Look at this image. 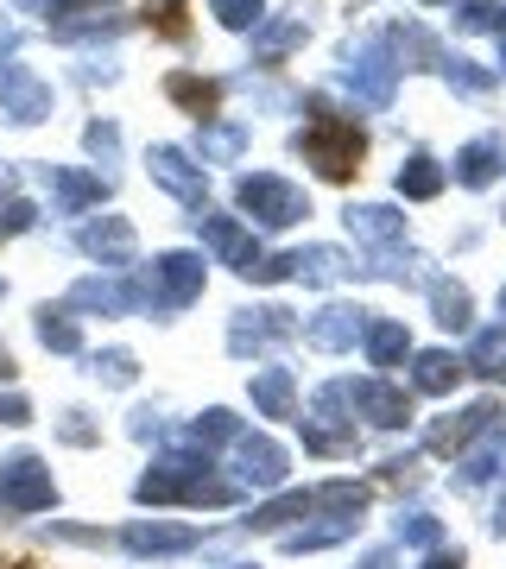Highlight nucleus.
Returning <instances> with one entry per match:
<instances>
[{
  "label": "nucleus",
  "instance_id": "obj_1",
  "mask_svg": "<svg viewBox=\"0 0 506 569\" xmlns=\"http://www.w3.org/2000/svg\"><path fill=\"white\" fill-rule=\"evenodd\" d=\"M241 481L228 475V468H216V456H202V449H190V443H171L165 449H152V462H146V475L133 481V507H152V512H165V507H241Z\"/></svg>",
  "mask_w": 506,
  "mask_h": 569
},
{
  "label": "nucleus",
  "instance_id": "obj_2",
  "mask_svg": "<svg viewBox=\"0 0 506 569\" xmlns=\"http://www.w3.org/2000/svg\"><path fill=\"white\" fill-rule=\"evenodd\" d=\"M133 284H140V317H183V310L202 298V284H209V260H202V247H165L152 253L146 266H133Z\"/></svg>",
  "mask_w": 506,
  "mask_h": 569
},
{
  "label": "nucleus",
  "instance_id": "obj_3",
  "mask_svg": "<svg viewBox=\"0 0 506 569\" xmlns=\"http://www.w3.org/2000/svg\"><path fill=\"white\" fill-rule=\"evenodd\" d=\"M304 108H310V127L291 140V152H298L304 164H317V178H336V183H343L348 171H361V152H367L361 121L336 114L324 96H304Z\"/></svg>",
  "mask_w": 506,
  "mask_h": 569
},
{
  "label": "nucleus",
  "instance_id": "obj_4",
  "mask_svg": "<svg viewBox=\"0 0 506 569\" xmlns=\"http://www.w3.org/2000/svg\"><path fill=\"white\" fill-rule=\"evenodd\" d=\"M235 209H241V222H254L260 234H279V228L310 222V190L279 178V171H241V178H235Z\"/></svg>",
  "mask_w": 506,
  "mask_h": 569
},
{
  "label": "nucleus",
  "instance_id": "obj_5",
  "mask_svg": "<svg viewBox=\"0 0 506 569\" xmlns=\"http://www.w3.org/2000/svg\"><path fill=\"white\" fill-rule=\"evenodd\" d=\"M336 82H343L361 108H393V89H399V51H393V32H367L361 44H348Z\"/></svg>",
  "mask_w": 506,
  "mask_h": 569
},
{
  "label": "nucleus",
  "instance_id": "obj_6",
  "mask_svg": "<svg viewBox=\"0 0 506 569\" xmlns=\"http://www.w3.org/2000/svg\"><path fill=\"white\" fill-rule=\"evenodd\" d=\"M51 507H58V475H51V462H44L39 449H13L0 462V526L39 519Z\"/></svg>",
  "mask_w": 506,
  "mask_h": 569
},
{
  "label": "nucleus",
  "instance_id": "obj_7",
  "mask_svg": "<svg viewBox=\"0 0 506 569\" xmlns=\"http://www.w3.org/2000/svg\"><path fill=\"white\" fill-rule=\"evenodd\" d=\"M190 228H197V241H202V260L228 266L235 279H254V266L266 260L260 234H254V228H247L241 216H228V209L197 203V209H190Z\"/></svg>",
  "mask_w": 506,
  "mask_h": 569
},
{
  "label": "nucleus",
  "instance_id": "obj_8",
  "mask_svg": "<svg viewBox=\"0 0 506 569\" xmlns=\"http://www.w3.org/2000/svg\"><path fill=\"white\" fill-rule=\"evenodd\" d=\"M228 355L235 361H272L285 342H298V310L291 305H241L228 310Z\"/></svg>",
  "mask_w": 506,
  "mask_h": 569
},
{
  "label": "nucleus",
  "instance_id": "obj_9",
  "mask_svg": "<svg viewBox=\"0 0 506 569\" xmlns=\"http://www.w3.org/2000/svg\"><path fill=\"white\" fill-rule=\"evenodd\" d=\"M487 437H506V406L500 399H475V406H456L444 411V418H430L425 425V456H468L475 443H487Z\"/></svg>",
  "mask_w": 506,
  "mask_h": 569
},
{
  "label": "nucleus",
  "instance_id": "obj_10",
  "mask_svg": "<svg viewBox=\"0 0 506 569\" xmlns=\"http://www.w3.org/2000/svg\"><path fill=\"white\" fill-rule=\"evenodd\" d=\"M202 545H209V531L190 526V519H127L115 531V550L133 557V563H178V557H190Z\"/></svg>",
  "mask_w": 506,
  "mask_h": 569
},
{
  "label": "nucleus",
  "instance_id": "obj_11",
  "mask_svg": "<svg viewBox=\"0 0 506 569\" xmlns=\"http://www.w3.org/2000/svg\"><path fill=\"white\" fill-rule=\"evenodd\" d=\"M228 475L247 493H279V488H291V449L279 437H266V430H241L228 443Z\"/></svg>",
  "mask_w": 506,
  "mask_h": 569
},
{
  "label": "nucleus",
  "instance_id": "obj_12",
  "mask_svg": "<svg viewBox=\"0 0 506 569\" xmlns=\"http://www.w3.org/2000/svg\"><path fill=\"white\" fill-rule=\"evenodd\" d=\"M58 114V89H51V77L44 70H32V63H0V121L7 127H44Z\"/></svg>",
  "mask_w": 506,
  "mask_h": 569
},
{
  "label": "nucleus",
  "instance_id": "obj_13",
  "mask_svg": "<svg viewBox=\"0 0 506 569\" xmlns=\"http://www.w3.org/2000/svg\"><path fill=\"white\" fill-rule=\"evenodd\" d=\"M70 241H77L82 260H96V272H133L140 266V234L127 216H82Z\"/></svg>",
  "mask_w": 506,
  "mask_h": 569
},
{
  "label": "nucleus",
  "instance_id": "obj_14",
  "mask_svg": "<svg viewBox=\"0 0 506 569\" xmlns=\"http://www.w3.org/2000/svg\"><path fill=\"white\" fill-rule=\"evenodd\" d=\"M39 183L51 197V216H77V222L115 197V178L108 171H82V164H39Z\"/></svg>",
  "mask_w": 506,
  "mask_h": 569
},
{
  "label": "nucleus",
  "instance_id": "obj_15",
  "mask_svg": "<svg viewBox=\"0 0 506 569\" xmlns=\"http://www.w3.org/2000/svg\"><path fill=\"white\" fill-rule=\"evenodd\" d=\"M348 387V406L367 430H405L418 411H411V392L393 380V373H361V380H343Z\"/></svg>",
  "mask_w": 506,
  "mask_h": 569
},
{
  "label": "nucleus",
  "instance_id": "obj_16",
  "mask_svg": "<svg viewBox=\"0 0 506 569\" xmlns=\"http://www.w3.org/2000/svg\"><path fill=\"white\" fill-rule=\"evenodd\" d=\"M146 178L159 183L165 197H178L183 209L209 203V171H202V164L190 159V146H178V140L146 146Z\"/></svg>",
  "mask_w": 506,
  "mask_h": 569
},
{
  "label": "nucleus",
  "instance_id": "obj_17",
  "mask_svg": "<svg viewBox=\"0 0 506 569\" xmlns=\"http://www.w3.org/2000/svg\"><path fill=\"white\" fill-rule=\"evenodd\" d=\"M63 305L77 317H140V284H133V272H82L63 291Z\"/></svg>",
  "mask_w": 506,
  "mask_h": 569
},
{
  "label": "nucleus",
  "instance_id": "obj_18",
  "mask_svg": "<svg viewBox=\"0 0 506 569\" xmlns=\"http://www.w3.org/2000/svg\"><path fill=\"white\" fill-rule=\"evenodd\" d=\"M310 32H317V0H291V7H279V13H266V20L254 26V63L272 70V63L291 58Z\"/></svg>",
  "mask_w": 506,
  "mask_h": 569
},
{
  "label": "nucleus",
  "instance_id": "obj_19",
  "mask_svg": "<svg viewBox=\"0 0 506 569\" xmlns=\"http://www.w3.org/2000/svg\"><path fill=\"white\" fill-rule=\"evenodd\" d=\"M367 317H374V310L355 305V298H329L317 317H304V323H298V336L317 348V355H355V342H361Z\"/></svg>",
  "mask_w": 506,
  "mask_h": 569
},
{
  "label": "nucleus",
  "instance_id": "obj_20",
  "mask_svg": "<svg viewBox=\"0 0 506 569\" xmlns=\"http://www.w3.org/2000/svg\"><path fill=\"white\" fill-rule=\"evenodd\" d=\"M463 387V355L456 348H411L405 355V392L418 399H449V392Z\"/></svg>",
  "mask_w": 506,
  "mask_h": 569
},
{
  "label": "nucleus",
  "instance_id": "obj_21",
  "mask_svg": "<svg viewBox=\"0 0 506 569\" xmlns=\"http://www.w3.org/2000/svg\"><path fill=\"white\" fill-rule=\"evenodd\" d=\"M298 519H310V488H279L260 507H247V519H235V538H279Z\"/></svg>",
  "mask_w": 506,
  "mask_h": 569
},
{
  "label": "nucleus",
  "instance_id": "obj_22",
  "mask_svg": "<svg viewBox=\"0 0 506 569\" xmlns=\"http://www.w3.org/2000/svg\"><path fill=\"white\" fill-rule=\"evenodd\" d=\"M247 406H254V418H298V373L279 361H260L254 373H247Z\"/></svg>",
  "mask_w": 506,
  "mask_h": 569
},
{
  "label": "nucleus",
  "instance_id": "obj_23",
  "mask_svg": "<svg viewBox=\"0 0 506 569\" xmlns=\"http://www.w3.org/2000/svg\"><path fill=\"white\" fill-rule=\"evenodd\" d=\"M285 260H291V284H310V291H324V284L355 279V253H348V247H329V241L291 247Z\"/></svg>",
  "mask_w": 506,
  "mask_h": 569
},
{
  "label": "nucleus",
  "instance_id": "obj_24",
  "mask_svg": "<svg viewBox=\"0 0 506 569\" xmlns=\"http://www.w3.org/2000/svg\"><path fill=\"white\" fill-rule=\"evenodd\" d=\"M247 146H254V127L247 121H228V114H216V121L197 127V140H190V159L209 171V164H241Z\"/></svg>",
  "mask_w": 506,
  "mask_h": 569
},
{
  "label": "nucleus",
  "instance_id": "obj_25",
  "mask_svg": "<svg viewBox=\"0 0 506 569\" xmlns=\"http://www.w3.org/2000/svg\"><path fill=\"white\" fill-rule=\"evenodd\" d=\"M425 298H430V323L444 329V336H468V329H475V291H468L463 279H449V272H430Z\"/></svg>",
  "mask_w": 506,
  "mask_h": 569
},
{
  "label": "nucleus",
  "instance_id": "obj_26",
  "mask_svg": "<svg viewBox=\"0 0 506 569\" xmlns=\"http://www.w3.org/2000/svg\"><path fill=\"white\" fill-rule=\"evenodd\" d=\"M298 443L310 462H348V456H361V425H329V418H298Z\"/></svg>",
  "mask_w": 506,
  "mask_h": 569
},
{
  "label": "nucleus",
  "instance_id": "obj_27",
  "mask_svg": "<svg viewBox=\"0 0 506 569\" xmlns=\"http://www.w3.org/2000/svg\"><path fill=\"white\" fill-rule=\"evenodd\" d=\"M449 171H456L463 190H487V183H500L506 178V140H500V133H475V140L456 152Z\"/></svg>",
  "mask_w": 506,
  "mask_h": 569
},
{
  "label": "nucleus",
  "instance_id": "obj_28",
  "mask_svg": "<svg viewBox=\"0 0 506 569\" xmlns=\"http://www.w3.org/2000/svg\"><path fill=\"white\" fill-rule=\"evenodd\" d=\"M32 336H39V348H51V355H63V361H82V317L70 305H51V298H44L39 310H32Z\"/></svg>",
  "mask_w": 506,
  "mask_h": 569
},
{
  "label": "nucleus",
  "instance_id": "obj_29",
  "mask_svg": "<svg viewBox=\"0 0 506 569\" xmlns=\"http://www.w3.org/2000/svg\"><path fill=\"white\" fill-rule=\"evenodd\" d=\"M355 348L367 355V367H374V373H393V367H405V355H411V329H405L399 317H380V310H374Z\"/></svg>",
  "mask_w": 506,
  "mask_h": 569
},
{
  "label": "nucleus",
  "instance_id": "obj_30",
  "mask_svg": "<svg viewBox=\"0 0 506 569\" xmlns=\"http://www.w3.org/2000/svg\"><path fill=\"white\" fill-rule=\"evenodd\" d=\"M343 222H348V234H355L367 253H380V247H399L405 241V216L393 203H348Z\"/></svg>",
  "mask_w": 506,
  "mask_h": 569
},
{
  "label": "nucleus",
  "instance_id": "obj_31",
  "mask_svg": "<svg viewBox=\"0 0 506 569\" xmlns=\"http://www.w3.org/2000/svg\"><path fill=\"white\" fill-rule=\"evenodd\" d=\"M82 373H89L96 387H108V392H133V387H140V355L121 348V342L82 348Z\"/></svg>",
  "mask_w": 506,
  "mask_h": 569
},
{
  "label": "nucleus",
  "instance_id": "obj_32",
  "mask_svg": "<svg viewBox=\"0 0 506 569\" xmlns=\"http://www.w3.org/2000/svg\"><path fill=\"white\" fill-rule=\"evenodd\" d=\"M361 531V519H304V526L279 531V550L285 557H317V550H336Z\"/></svg>",
  "mask_w": 506,
  "mask_h": 569
},
{
  "label": "nucleus",
  "instance_id": "obj_33",
  "mask_svg": "<svg viewBox=\"0 0 506 569\" xmlns=\"http://www.w3.org/2000/svg\"><path fill=\"white\" fill-rule=\"evenodd\" d=\"M449 481H456V493H482L494 481H506V437H487L468 456H456V475Z\"/></svg>",
  "mask_w": 506,
  "mask_h": 569
},
{
  "label": "nucleus",
  "instance_id": "obj_34",
  "mask_svg": "<svg viewBox=\"0 0 506 569\" xmlns=\"http://www.w3.org/2000/svg\"><path fill=\"white\" fill-rule=\"evenodd\" d=\"M463 373H475V380H494V387H506V323L468 329V348H463Z\"/></svg>",
  "mask_w": 506,
  "mask_h": 569
},
{
  "label": "nucleus",
  "instance_id": "obj_35",
  "mask_svg": "<svg viewBox=\"0 0 506 569\" xmlns=\"http://www.w3.org/2000/svg\"><path fill=\"white\" fill-rule=\"evenodd\" d=\"M241 430H247V425H241V418H235L228 406H209V411H197V418L178 430V443L202 449V456H216V449H228L235 437H241Z\"/></svg>",
  "mask_w": 506,
  "mask_h": 569
},
{
  "label": "nucleus",
  "instance_id": "obj_36",
  "mask_svg": "<svg viewBox=\"0 0 506 569\" xmlns=\"http://www.w3.org/2000/svg\"><path fill=\"white\" fill-rule=\"evenodd\" d=\"M444 183H449V171L430 152H411V159L399 164V178H393V190H399L405 203H430V197H444Z\"/></svg>",
  "mask_w": 506,
  "mask_h": 569
},
{
  "label": "nucleus",
  "instance_id": "obj_37",
  "mask_svg": "<svg viewBox=\"0 0 506 569\" xmlns=\"http://www.w3.org/2000/svg\"><path fill=\"white\" fill-rule=\"evenodd\" d=\"M393 51H399V70H437L449 44L437 39L430 26H418V20H411V26H393Z\"/></svg>",
  "mask_w": 506,
  "mask_h": 569
},
{
  "label": "nucleus",
  "instance_id": "obj_38",
  "mask_svg": "<svg viewBox=\"0 0 506 569\" xmlns=\"http://www.w3.org/2000/svg\"><path fill=\"white\" fill-rule=\"evenodd\" d=\"M165 96H171L178 108H190L197 121H216V96H222V82L197 77V70H171V77H165Z\"/></svg>",
  "mask_w": 506,
  "mask_h": 569
},
{
  "label": "nucleus",
  "instance_id": "obj_39",
  "mask_svg": "<svg viewBox=\"0 0 506 569\" xmlns=\"http://www.w3.org/2000/svg\"><path fill=\"white\" fill-rule=\"evenodd\" d=\"M393 545H399V550H437V545H444V519L425 512V507L399 512V519H393Z\"/></svg>",
  "mask_w": 506,
  "mask_h": 569
},
{
  "label": "nucleus",
  "instance_id": "obj_40",
  "mask_svg": "<svg viewBox=\"0 0 506 569\" xmlns=\"http://www.w3.org/2000/svg\"><path fill=\"white\" fill-rule=\"evenodd\" d=\"M51 437H58L63 449H96L101 443V418L82 406H63L58 418H51Z\"/></svg>",
  "mask_w": 506,
  "mask_h": 569
},
{
  "label": "nucleus",
  "instance_id": "obj_41",
  "mask_svg": "<svg viewBox=\"0 0 506 569\" xmlns=\"http://www.w3.org/2000/svg\"><path fill=\"white\" fill-rule=\"evenodd\" d=\"M127 437H133L140 449H165L178 430H171V411L165 406H133L127 411Z\"/></svg>",
  "mask_w": 506,
  "mask_h": 569
},
{
  "label": "nucleus",
  "instance_id": "obj_42",
  "mask_svg": "<svg viewBox=\"0 0 506 569\" xmlns=\"http://www.w3.org/2000/svg\"><path fill=\"white\" fill-rule=\"evenodd\" d=\"M437 77L449 82V89H463V96H487L494 89V70H482L475 58H463V51H444V63H437Z\"/></svg>",
  "mask_w": 506,
  "mask_h": 569
},
{
  "label": "nucleus",
  "instance_id": "obj_43",
  "mask_svg": "<svg viewBox=\"0 0 506 569\" xmlns=\"http://www.w3.org/2000/svg\"><path fill=\"white\" fill-rule=\"evenodd\" d=\"M101 7H121V0H13V13H39L44 26H63L77 13H101Z\"/></svg>",
  "mask_w": 506,
  "mask_h": 569
},
{
  "label": "nucleus",
  "instance_id": "obj_44",
  "mask_svg": "<svg viewBox=\"0 0 506 569\" xmlns=\"http://www.w3.org/2000/svg\"><path fill=\"white\" fill-rule=\"evenodd\" d=\"M44 222V209L32 203V197H0V241H20V234H32V228Z\"/></svg>",
  "mask_w": 506,
  "mask_h": 569
},
{
  "label": "nucleus",
  "instance_id": "obj_45",
  "mask_svg": "<svg viewBox=\"0 0 506 569\" xmlns=\"http://www.w3.org/2000/svg\"><path fill=\"white\" fill-rule=\"evenodd\" d=\"M44 545H82V550H115V531L108 526H63V519H51V526H39Z\"/></svg>",
  "mask_w": 506,
  "mask_h": 569
},
{
  "label": "nucleus",
  "instance_id": "obj_46",
  "mask_svg": "<svg viewBox=\"0 0 506 569\" xmlns=\"http://www.w3.org/2000/svg\"><path fill=\"white\" fill-rule=\"evenodd\" d=\"M82 152H89L101 171H115V164H121V127L115 121H89L82 127Z\"/></svg>",
  "mask_w": 506,
  "mask_h": 569
},
{
  "label": "nucleus",
  "instance_id": "obj_47",
  "mask_svg": "<svg viewBox=\"0 0 506 569\" xmlns=\"http://www.w3.org/2000/svg\"><path fill=\"white\" fill-rule=\"evenodd\" d=\"M209 13L222 32H254L266 20V0H209Z\"/></svg>",
  "mask_w": 506,
  "mask_h": 569
},
{
  "label": "nucleus",
  "instance_id": "obj_48",
  "mask_svg": "<svg viewBox=\"0 0 506 569\" xmlns=\"http://www.w3.org/2000/svg\"><path fill=\"white\" fill-rule=\"evenodd\" d=\"M418 468H425V449H405V456H386L380 462V481H393V488H418V481H425Z\"/></svg>",
  "mask_w": 506,
  "mask_h": 569
},
{
  "label": "nucleus",
  "instance_id": "obj_49",
  "mask_svg": "<svg viewBox=\"0 0 506 569\" xmlns=\"http://www.w3.org/2000/svg\"><path fill=\"white\" fill-rule=\"evenodd\" d=\"M500 20V0H456V26L463 32H494Z\"/></svg>",
  "mask_w": 506,
  "mask_h": 569
},
{
  "label": "nucleus",
  "instance_id": "obj_50",
  "mask_svg": "<svg viewBox=\"0 0 506 569\" xmlns=\"http://www.w3.org/2000/svg\"><path fill=\"white\" fill-rule=\"evenodd\" d=\"M0 425H7V430H26V425H32V399H26L20 387H0Z\"/></svg>",
  "mask_w": 506,
  "mask_h": 569
},
{
  "label": "nucleus",
  "instance_id": "obj_51",
  "mask_svg": "<svg viewBox=\"0 0 506 569\" xmlns=\"http://www.w3.org/2000/svg\"><path fill=\"white\" fill-rule=\"evenodd\" d=\"M77 77L82 82H121V58H115V51H89V58L77 63Z\"/></svg>",
  "mask_w": 506,
  "mask_h": 569
},
{
  "label": "nucleus",
  "instance_id": "obj_52",
  "mask_svg": "<svg viewBox=\"0 0 506 569\" xmlns=\"http://www.w3.org/2000/svg\"><path fill=\"white\" fill-rule=\"evenodd\" d=\"M20 44H26L20 20H13V13H0V63H13V58H20Z\"/></svg>",
  "mask_w": 506,
  "mask_h": 569
},
{
  "label": "nucleus",
  "instance_id": "obj_53",
  "mask_svg": "<svg viewBox=\"0 0 506 569\" xmlns=\"http://www.w3.org/2000/svg\"><path fill=\"white\" fill-rule=\"evenodd\" d=\"M425 569H468V550L463 545H456V550L437 545V550H425Z\"/></svg>",
  "mask_w": 506,
  "mask_h": 569
},
{
  "label": "nucleus",
  "instance_id": "obj_54",
  "mask_svg": "<svg viewBox=\"0 0 506 569\" xmlns=\"http://www.w3.org/2000/svg\"><path fill=\"white\" fill-rule=\"evenodd\" d=\"M13 380H20V361H13V348L0 342V387H13Z\"/></svg>",
  "mask_w": 506,
  "mask_h": 569
},
{
  "label": "nucleus",
  "instance_id": "obj_55",
  "mask_svg": "<svg viewBox=\"0 0 506 569\" xmlns=\"http://www.w3.org/2000/svg\"><path fill=\"white\" fill-rule=\"evenodd\" d=\"M13 190H20V164L0 159V197H13Z\"/></svg>",
  "mask_w": 506,
  "mask_h": 569
},
{
  "label": "nucleus",
  "instance_id": "obj_56",
  "mask_svg": "<svg viewBox=\"0 0 506 569\" xmlns=\"http://www.w3.org/2000/svg\"><path fill=\"white\" fill-rule=\"evenodd\" d=\"M494 32H500V39H506V0H500V20H494Z\"/></svg>",
  "mask_w": 506,
  "mask_h": 569
},
{
  "label": "nucleus",
  "instance_id": "obj_57",
  "mask_svg": "<svg viewBox=\"0 0 506 569\" xmlns=\"http://www.w3.org/2000/svg\"><path fill=\"white\" fill-rule=\"evenodd\" d=\"M222 569H260V563H222Z\"/></svg>",
  "mask_w": 506,
  "mask_h": 569
},
{
  "label": "nucleus",
  "instance_id": "obj_58",
  "mask_svg": "<svg viewBox=\"0 0 506 569\" xmlns=\"http://www.w3.org/2000/svg\"><path fill=\"white\" fill-rule=\"evenodd\" d=\"M500 317H506V284H500Z\"/></svg>",
  "mask_w": 506,
  "mask_h": 569
},
{
  "label": "nucleus",
  "instance_id": "obj_59",
  "mask_svg": "<svg viewBox=\"0 0 506 569\" xmlns=\"http://www.w3.org/2000/svg\"><path fill=\"white\" fill-rule=\"evenodd\" d=\"M418 7H444V0H418Z\"/></svg>",
  "mask_w": 506,
  "mask_h": 569
},
{
  "label": "nucleus",
  "instance_id": "obj_60",
  "mask_svg": "<svg viewBox=\"0 0 506 569\" xmlns=\"http://www.w3.org/2000/svg\"><path fill=\"white\" fill-rule=\"evenodd\" d=\"M0 305H7V279H0Z\"/></svg>",
  "mask_w": 506,
  "mask_h": 569
},
{
  "label": "nucleus",
  "instance_id": "obj_61",
  "mask_svg": "<svg viewBox=\"0 0 506 569\" xmlns=\"http://www.w3.org/2000/svg\"><path fill=\"white\" fill-rule=\"evenodd\" d=\"M500 70H506V58H500Z\"/></svg>",
  "mask_w": 506,
  "mask_h": 569
},
{
  "label": "nucleus",
  "instance_id": "obj_62",
  "mask_svg": "<svg viewBox=\"0 0 506 569\" xmlns=\"http://www.w3.org/2000/svg\"><path fill=\"white\" fill-rule=\"evenodd\" d=\"M500 216H506V209H500Z\"/></svg>",
  "mask_w": 506,
  "mask_h": 569
}]
</instances>
